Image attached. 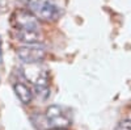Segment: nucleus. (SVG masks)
Instances as JSON below:
<instances>
[{
	"label": "nucleus",
	"mask_w": 131,
	"mask_h": 130,
	"mask_svg": "<svg viewBox=\"0 0 131 130\" xmlns=\"http://www.w3.org/2000/svg\"><path fill=\"white\" fill-rule=\"evenodd\" d=\"M13 91L18 100L23 104H30L33 100V91L24 83H15L13 84Z\"/></svg>",
	"instance_id": "nucleus-5"
},
{
	"label": "nucleus",
	"mask_w": 131,
	"mask_h": 130,
	"mask_svg": "<svg viewBox=\"0 0 131 130\" xmlns=\"http://www.w3.org/2000/svg\"><path fill=\"white\" fill-rule=\"evenodd\" d=\"M28 5L30 12L39 20L50 21L58 17V8L51 0H28Z\"/></svg>",
	"instance_id": "nucleus-1"
},
{
	"label": "nucleus",
	"mask_w": 131,
	"mask_h": 130,
	"mask_svg": "<svg viewBox=\"0 0 131 130\" xmlns=\"http://www.w3.org/2000/svg\"><path fill=\"white\" fill-rule=\"evenodd\" d=\"M50 130H67V129H60V127H54V129H50Z\"/></svg>",
	"instance_id": "nucleus-10"
},
{
	"label": "nucleus",
	"mask_w": 131,
	"mask_h": 130,
	"mask_svg": "<svg viewBox=\"0 0 131 130\" xmlns=\"http://www.w3.org/2000/svg\"><path fill=\"white\" fill-rule=\"evenodd\" d=\"M36 93L41 100H46L50 96V89L49 87H36Z\"/></svg>",
	"instance_id": "nucleus-7"
},
{
	"label": "nucleus",
	"mask_w": 131,
	"mask_h": 130,
	"mask_svg": "<svg viewBox=\"0 0 131 130\" xmlns=\"http://www.w3.org/2000/svg\"><path fill=\"white\" fill-rule=\"evenodd\" d=\"M3 61V53H2V38H0V63Z\"/></svg>",
	"instance_id": "nucleus-9"
},
{
	"label": "nucleus",
	"mask_w": 131,
	"mask_h": 130,
	"mask_svg": "<svg viewBox=\"0 0 131 130\" xmlns=\"http://www.w3.org/2000/svg\"><path fill=\"white\" fill-rule=\"evenodd\" d=\"M62 114H63V113H62V108H60L59 105H50L47 109H46V113H45L47 121L54 120V118H57V117H59V116H62Z\"/></svg>",
	"instance_id": "nucleus-6"
},
{
	"label": "nucleus",
	"mask_w": 131,
	"mask_h": 130,
	"mask_svg": "<svg viewBox=\"0 0 131 130\" xmlns=\"http://www.w3.org/2000/svg\"><path fill=\"white\" fill-rule=\"evenodd\" d=\"M114 130H131V120H123V121H121L114 127Z\"/></svg>",
	"instance_id": "nucleus-8"
},
{
	"label": "nucleus",
	"mask_w": 131,
	"mask_h": 130,
	"mask_svg": "<svg viewBox=\"0 0 131 130\" xmlns=\"http://www.w3.org/2000/svg\"><path fill=\"white\" fill-rule=\"evenodd\" d=\"M10 23L16 30H26V29H39L38 18L30 11L17 9L10 16Z\"/></svg>",
	"instance_id": "nucleus-2"
},
{
	"label": "nucleus",
	"mask_w": 131,
	"mask_h": 130,
	"mask_svg": "<svg viewBox=\"0 0 131 130\" xmlns=\"http://www.w3.org/2000/svg\"><path fill=\"white\" fill-rule=\"evenodd\" d=\"M17 39L26 45H37L42 41V34L39 29H26L17 30Z\"/></svg>",
	"instance_id": "nucleus-4"
},
{
	"label": "nucleus",
	"mask_w": 131,
	"mask_h": 130,
	"mask_svg": "<svg viewBox=\"0 0 131 130\" xmlns=\"http://www.w3.org/2000/svg\"><path fill=\"white\" fill-rule=\"evenodd\" d=\"M17 57L28 64H37L46 58V50L39 45H26L17 49Z\"/></svg>",
	"instance_id": "nucleus-3"
}]
</instances>
